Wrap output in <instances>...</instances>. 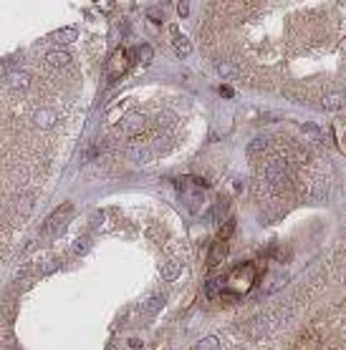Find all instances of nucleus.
Returning a JSON list of instances; mask_svg holds the SVG:
<instances>
[{
    "mask_svg": "<svg viewBox=\"0 0 346 350\" xmlns=\"http://www.w3.org/2000/svg\"><path fill=\"white\" fill-rule=\"evenodd\" d=\"M31 202H33V196H23V199L18 202V209H20V214H28V209H31Z\"/></svg>",
    "mask_w": 346,
    "mask_h": 350,
    "instance_id": "4be33fe9",
    "label": "nucleus"
},
{
    "mask_svg": "<svg viewBox=\"0 0 346 350\" xmlns=\"http://www.w3.org/2000/svg\"><path fill=\"white\" fill-rule=\"evenodd\" d=\"M175 53H177L180 58H187V56L192 53V43H190L185 35H177V33H175Z\"/></svg>",
    "mask_w": 346,
    "mask_h": 350,
    "instance_id": "9d476101",
    "label": "nucleus"
},
{
    "mask_svg": "<svg viewBox=\"0 0 346 350\" xmlns=\"http://www.w3.org/2000/svg\"><path fill=\"white\" fill-rule=\"evenodd\" d=\"M286 179H288V166H286V161H283V159H270V161L266 164V182H268L270 187H283Z\"/></svg>",
    "mask_w": 346,
    "mask_h": 350,
    "instance_id": "f257e3e1",
    "label": "nucleus"
},
{
    "mask_svg": "<svg viewBox=\"0 0 346 350\" xmlns=\"http://www.w3.org/2000/svg\"><path fill=\"white\" fill-rule=\"evenodd\" d=\"M33 121H36L40 128H51V126L58 121V116H56L53 108H38V111L33 114Z\"/></svg>",
    "mask_w": 346,
    "mask_h": 350,
    "instance_id": "39448f33",
    "label": "nucleus"
},
{
    "mask_svg": "<svg viewBox=\"0 0 346 350\" xmlns=\"http://www.w3.org/2000/svg\"><path fill=\"white\" fill-rule=\"evenodd\" d=\"M180 13L187 15V13H190V5H187V3H180Z\"/></svg>",
    "mask_w": 346,
    "mask_h": 350,
    "instance_id": "393cba45",
    "label": "nucleus"
},
{
    "mask_svg": "<svg viewBox=\"0 0 346 350\" xmlns=\"http://www.w3.org/2000/svg\"><path fill=\"white\" fill-rule=\"evenodd\" d=\"M142 126H144L142 116H129V119L124 121V128H126V131H139Z\"/></svg>",
    "mask_w": 346,
    "mask_h": 350,
    "instance_id": "dca6fc26",
    "label": "nucleus"
},
{
    "mask_svg": "<svg viewBox=\"0 0 346 350\" xmlns=\"http://www.w3.org/2000/svg\"><path fill=\"white\" fill-rule=\"evenodd\" d=\"M126 61H129V53H126L124 48L114 53V58H112V65H109V73H112V78H114V76H121V71H124L126 65H129Z\"/></svg>",
    "mask_w": 346,
    "mask_h": 350,
    "instance_id": "6e6552de",
    "label": "nucleus"
},
{
    "mask_svg": "<svg viewBox=\"0 0 346 350\" xmlns=\"http://www.w3.org/2000/svg\"><path fill=\"white\" fill-rule=\"evenodd\" d=\"M46 63L53 65V68H66V65L71 63V53H66V51H51V53H46Z\"/></svg>",
    "mask_w": 346,
    "mask_h": 350,
    "instance_id": "0eeeda50",
    "label": "nucleus"
},
{
    "mask_svg": "<svg viewBox=\"0 0 346 350\" xmlns=\"http://www.w3.org/2000/svg\"><path fill=\"white\" fill-rule=\"evenodd\" d=\"M230 280H232V285H237V282H245V287H248V285H253V282H255V272H253V265H243L240 270H235Z\"/></svg>",
    "mask_w": 346,
    "mask_h": 350,
    "instance_id": "1a4fd4ad",
    "label": "nucleus"
},
{
    "mask_svg": "<svg viewBox=\"0 0 346 350\" xmlns=\"http://www.w3.org/2000/svg\"><path fill=\"white\" fill-rule=\"evenodd\" d=\"M225 257H228V245L225 242H215L210 247V255H207V265L210 267H218Z\"/></svg>",
    "mask_w": 346,
    "mask_h": 350,
    "instance_id": "423d86ee",
    "label": "nucleus"
},
{
    "mask_svg": "<svg viewBox=\"0 0 346 350\" xmlns=\"http://www.w3.org/2000/svg\"><path fill=\"white\" fill-rule=\"evenodd\" d=\"M220 300H223L225 305H232V302L240 300V292H220Z\"/></svg>",
    "mask_w": 346,
    "mask_h": 350,
    "instance_id": "412c9836",
    "label": "nucleus"
},
{
    "mask_svg": "<svg viewBox=\"0 0 346 350\" xmlns=\"http://www.w3.org/2000/svg\"><path fill=\"white\" fill-rule=\"evenodd\" d=\"M218 348H220L218 338H205V340H200L197 345H194L192 350H218Z\"/></svg>",
    "mask_w": 346,
    "mask_h": 350,
    "instance_id": "ddd939ff",
    "label": "nucleus"
},
{
    "mask_svg": "<svg viewBox=\"0 0 346 350\" xmlns=\"http://www.w3.org/2000/svg\"><path fill=\"white\" fill-rule=\"evenodd\" d=\"M139 58L144 63H149V61H152V48H149V46H139Z\"/></svg>",
    "mask_w": 346,
    "mask_h": 350,
    "instance_id": "5701e85b",
    "label": "nucleus"
},
{
    "mask_svg": "<svg viewBox=\"0 0 346 350\" xmlns=\"http://www.w3.org/2000/svg\"><path fill=\"white\" fill-rule=\"evenodd\" d=\"M69 214H71V204H63L58 212H53L48 220H46V224H43V234H48V237L58 234L63 229V222L69 220Z\"/></svg>",
    "mask_w": 346,
    "mask_h": 350,
    "instance_id": "f03ea898",
    "label": "nucleus"
},
{
    "mask_svg": "<svg viewBox=\"0 0 346 350\" xmlns=\"http://www.w3.org/2000/svg\"><path fill=\"white\" fill-rule=\"evenodd\" d=\"M5 83L10 86L13 91H26L28 86H31V73H26V71H13V73L5 76Z\"/></svg>",
    "mask_w": 346,
    "mask_h": 350,
    "instance_id": "20e7f679",
    "label": "nucleus"
},
{
    "mask_svg": "<svg viewBox=\"0 0 346 350\" xmlns=\"http://www.w3.org/2000/svg\"><path fill=\"white\" fill-rule=\"evenodd\" d=\"M232 232H235V220H225V222H223V227H220V232H218L220 242H225V239H228Z\"/></svg>",
    "mask_w": 346,
    "mask_h": 350,
    "instance_id": "4468645a",
    "label": "nucleus"
},
{
    "mask_svg": "<svg viewBox=\"0 0 346 350\" xmlns=\"http://www.w3.org/2000/svg\"><path fill=\"white\" fill-rule=\"evenodd\" d=\"M58 43H74L76 38H78V31L76 28H61V31H56V35H53Z\"/></svg>",
    "mask_w": 346,
    "mask_h": 350,
    "instance_id": "9b49d317",
    "label": "nucleus"
},
{
    "mask_svg": "<svg viewBox=\"0 0 346 350\" xmlns=\"http://www.w3.org/2000/svg\"><path fill=\"white\" fill-rule=\"evenodd\" d=\"M126 159L132 164H147L152 159V151H149L144 144H129L126 146Z\"/></svg>",
    "mask_w": 346,
    "mask_h": 350,
    "instance_id": "7ed1b4c3",
    "label": "nucleus"
},
{
    "mask_svg": "<svg viewBox=\"0 0 346 350\" xmlns=\"http://www.w3.org/2000/svg\"><path fill=\"white\" fill-rule=\"evenodd\" d=\"M129 345H132L134 350H142V343H139V340H129Z\"/></svg>",
    "mask_w": 346,
    "mask_h": 350,
    "instance_id": "a878e982",
    "label": "nucleus"
},
{
    "mask_svg": "<svg viewBox=\"0 0 346 350\" xmlns=\"http://www.w3.org/2000/svg\"><path fill=\"white\" fill-rule=\"evenodd\" d=\"M323 106H326L329 111H336V108H341V106H344V98H341V96H336V94H334V96H326V98H323Z\"/></svg>",
    "mask_w": 346,
    "mask_h": 350,
    "instance_id": "2eb2a0df",
    "label": "nucleus"
},
{
    "mask_svg": "<svg viewBox=\"0 0 346 350\" xmlns=\"http://www.w3.org/2000/svg\"><path fill=\"white\" fill-rule=\"evenodd\" d=\"M147 15H149V20H154V23H162V20H164V13L159 8H149Z\"/></svg>",
    "mask_w": 346,
    "mask_h": 350,
    "instance_id": "aec40b11",
    "label": "nucleus"
},
{
    "mask_svg": "<svg viewBox=\"0 0 346 350\" xmlns=\"http://www.w3.org/2000/svg\"><path fill=\"white\" fill-rule=\"evenodd\" d=\"M266 146H268V139L261 136V139H253V141H250V149H248V151H250V154H255V151H263Z\"/></svg>",
    "mask_w": 346,
    "mask_h": 350,
    "instance_id": "6ab92c4d",
    "label": "nucleus"
},
{
    "mask_svg": "<svg viewBox=\"0 0 346 350\" xmlns=\"http://www.w3.org/2000/svg\"><path fill=\"white\" fill-rule=\"evenodd\" d=\"M180 275V262H164L162 265V277L164 280H175Z\"/></svg>",
    "mask_w": 346,
    "mask_h": 350,
    "instance_id": "f8f14e48",
    "label": "nucleus"
},
{
    "mask_svg": "<svg viewBox=\"0 0 346 350\" xmlns=\"http://www.w3.org/2000/svg\"><path fill=\"white\" fill-rule=\"evenodd\" d=\"M86 250H89V237H78L74 242V255H83Z\"/></svg>",
    "mask_w": 346,
    "mask_h": 350,
    "instance_id": "f3484780",
    "label": "nucleus"
},
{
    "mask_svg": "<svg viewBox=\"0 0 346 350\" xmlns=\"http://www.w3.org/2000/svg\"><path fill=\"white\" fill-rule=\"evenodd\" d=\"M218 71H220L223 76H237V68H235V65H230L228 61H220V63H218Z\"/></svg>",
    "mask_w": 346,
    "mask_h": 350,
    "instance_id": "a211bd4d",
    "label": "nucleus"
},
{
    "mask_svg": "<svg viewBox=\"0 0 346 350\" xmlns=\"http://www.w3.org/2000/svg\"><path fill=\"white\" fill-rule=\"evenodd\" d=\"M220 94H223V96H228V98H230V96H232V89H228V86H223V89H220Z\"/></svg>",
    "mask_w": 346,
    "mask_h": 350,
    "instance_id": "b1692460",
    "label": "nucleus"
}]
</instances>
